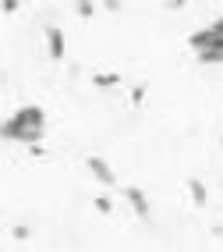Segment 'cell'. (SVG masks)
<instances>
[{
	"mask_svg": "<svg viewBox=\"0 0 223 252\" xmlns=\"http://www.w3.org/2000/svg\"><path fill=\"white\" fill-rule=\"evenodd\" d=\"M85 171H89L99 185H113V181H117L113 167H110L107 160H103V157H96V153H92V157H85Z\"/></svg>",
	"mask_w": 223,
	"mask_h": 252,
	"instance_id": "cell-3",
	"label": "cell"
},
{
	"mask_svg": "<svg viewBox=\"0 0 223 252\" xmlns=\"http://www.w3.org/2000/svg\"><path fill=\"white\" fill-rule=\"evenodd\" d=\"M46 135V110L36 103H25L22 110H14L4 125H0V139L4 142H22V146H36Z\"/></svg>",
	"mask_w": 223,
	"mask_h": 252,
	"instance_id": "cell-1",
	"label": "cell"
},
{
	"mask_svg": "<svg viewBox=\"0 0 223 252\" xmlns=\"http://www.w3.org/2000/svg\"><path fill=\"white\" fill-rule=\"evenodd\" d=\"M46 54L54 61H64L67 57V43H64V32L60 29H46Z\"/></svg>",
	"mask_w": 223,
	"mask_h": 252,
	"instance_id": "cell-4",
	"label": "cell"
},
{
	"mask_svg": "<svg viewBox=\"0 0 223 252\" xmlns=\"http://www.w3.org/2000/svg\"><path fill=\"white\" fill-rule=\"evenodd\" d=\"M78 14H82V18H92V14H96L92 0H78Z\"/></svg>",
	"mask_w": 223,
	"mask_h": 252,
	"instance_id": "cell-9",
	"label": "cell"
},
{
	"mask_svg": "<svg viewBox=\"0 0 223 252\" xmlns=\"http://www.w3.org/2000/svg\"><path fill=\"white\" fill-rule=\"evenodd\" d=\"M184 4H188V0H167V7H170V11H177V7H184Z\"/></svg>",
	"mask_w": 223,
	"mask_h": 252,
	"instance_id": "cell-13",
	"label": "cell"
},
{
	"mask_svg": "<svg viewBox=\"0 0 223 252\" xmlns=\"http://www.w3.org/2000/svg\"><path fill=\"white\" fill-rule=\"evenodd\" d=\"M11 234H14V242H25V238H32V231H28V227H22V224H18V227H14Z\"/></svg>",
	"mask_w": 223,
	"mask_h": 252,
	"instance_id": "cell-10",
	"label": "cell"
},
{
	"mask_svg": "<svg viewBox=\"0 0 223 252\" xmlns=\"http://www.w3.org/2000/svg\"><path fill=\"white\" fill-rule=\"evenodd\" d=\"M142 99H145V86H135L131 89V103H142Z\"/></svg>",
	"mask_w": 223,
	"mask_h": 252,
	"instance_id": "cell-12",
	"label": "cell"
},
{
	"mask_svg": "<svg viewBox=\"0 0 223 252\" xmlns=\"http://www.w3.org/2000/svg\"><path fill=\"white\" fill-rule=\"evenodd\" d=\"M124 199H128V203H131V210L135 213H139L142 217V220H145V217H149V195L139 189V185H128V189H124Z\"/></svg>",
	"mask_w": 223,
	"mask_h": 252,
	"instance_id": "cell-5",
	"label": "cell"
},
{
	"mask_svg": "<svg viewBox=\"0 0 223 252\" xmlns=\"http://www.w3.org/2000/svg\"><path fill=\"white\" fill-rule=\"evenodd\" d=\"M107 11H121V0H107Z\"/></svg>",
	"mask_w": 223,
	"mask_h": 252,
	"instance_id": "cell-14",
	"label": "cell"
},
{
	"mask_svg": "<svg viewBox=\"0 0 223 252\" xmlns=\"http://www.w3.org/2000/svg\"><path fill=\"white\" fill-rule=\"evenodd\" d=\"M96 213H103V217H107V213H113V203H110L107 195H99V199H96Z\"/></svg>",
	"mask_w": 223,
	"mask_h": 252,
	"instance_id": "cell-8",
	"label": "cell"
},
{
	"mask_svg": "<svg viewBox=\"0 0 223 252\" xmlns=\"http://www.w3.org/2000/svg\"><path fill=\"white\" fill-rule=\"evenodd\" d=\"M92 86L96 89H113V86H121V75H117V71H96Z\"/></svg>",
	"mask_w": 223,
	"mask_h": 252,
	"instance_id": "cell-6",
	"label": "cell"
},
{
	"mask_svg": "<svg viewBox=\"0 0 223 252\" xmlns=\"http://www.w3.org/2000/svg\"><path fill=\"white\" fill-rule=\"evenodd\" d=\"M0 11H4V14H14V11H18V0H0Z\"/></svg>",
	"mask_w": 223,
	"mask_h": 252,
	"instance_id": "cell-11",
	"label": "cell"
},
{
	"mask_svg": "<svg viewBox=\"0 0 223 252\" xmlns=\"http://www.w3.org/2000/svg\"><path fill=\"white\" fill-rule=\"evenodd\" d=\"M188 195L195 199V206H205V203H209V192H205V185H202L198 178H192V181H188Z\"/></svg>",
	"mask_w": 223,
	"mask_h": 252,
	"instance_id": "cell-7",
	"label": "cell"
},
{
	"mask_svg": "<svg viewBox=\"0 0 223 252\" xmlns=\"http://www.w3.org/2000/svg\"><path fill=\"white\" fill-rule=\"evenodd\" d=\"M188 46H192V54L198 57V64H205V68L223 64V14L216 22H209L205 29H195L192 36H188Z\"/></svg>",
	"mask_w": 223,
	"mask_h": 252,
	"instance_id": "cell-2",
	"label": "cell"
}]
</instances>
